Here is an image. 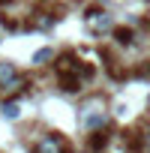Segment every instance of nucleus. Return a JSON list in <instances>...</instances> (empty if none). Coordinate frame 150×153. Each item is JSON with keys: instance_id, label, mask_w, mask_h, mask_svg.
Returning <instances> with one entry per match:
<instances>
[{"instance_id": "nucleus-1", "label": "nucleus", "mask_w": 150, "mask_h": 153, "mask_svg": "<svg viewBox=\"0 0 150 153\" xmlns=\"http://www.w3.org/2000/svg\"><path fill=\"white\" fill-rule=\"evenodd\" d=\"M78 120L87 126V129H93V132H99L105 123H108V114H105V105H102V99H93V102H87L84 108H81V114H78Z\"/></svg>"}, {"instance_id": "nucleus-2", "label": "nucleus", "mask_w": 150, "mask_h": 153, "mask_svg": "<svg viewBox=\"0 0 150 153\" xmlns=\"http://www.w3.org/2000/svg\"><path fill=\"white\" fill-rule=\"evenodd\" d=\"M84 24L93 36H102V33H114V15L108 9H90L84 15Z\"/></svg>"}, {"instance_id": "nucleus-3", "label": "nucleus", "mask_w": 150, "mask_h": 153, "mask_svg": "<svg viewBox=\"0 0 150 153\" xmlns=\"http://www.w3.org/2000/svg\"><path fill=\"white\" fill-rule=\"evenodd\" d=\"M21 84H24V78H21V72L15 69V63L0 60V90H18Z\"/></svg>"}, {"instance_id": "nucleus-4", "label": "nucleus", "mask_w": 150, "mask_h": 153, "mask_svg": "<svg viewBox=\"0 0 150 153\" xmlns=\"http://www.w3.org/2000/svg\"><path fill=\"white\" fill-rule=\"evenodd\" d=\"M36 153H66V144H63V138L60 135H45V138H39V144H36Z\"/></svg>"}, {"instance_id": "nucleus-5", "label": "nucleus", "mask_w": 150, "mask_h": 153, "mask_svg": "<svg viewBox=\"0 0 150 153\" xmlns=\"http://www.w3.org/2000/svg\"><path fill=\"white\" fill-rule=\"evenodd\" d=\"M0 114H3L6 120H18V117H21V105H18L15 99H9V102H3V108H0Z\"/></svg>"}, {"instance_id": "nucleus-6", "label": "nucleus", "mask_w": 150, "mask_h": 153, "mask_svg": "<svg viewBox=\"0 0 150 153\" xmlns=\"http://www.w3.org/2000/svg\"><path fill=\"white\" fill-rule=\"evenodd\" d=\"M114 39H117V45H132L135 42V33L129 27H114Z\"/></svg>"}, {"instance_id": "nucleus-7", "label": "nucleus", "mask_w": 150, "mask_h": 153, "mask_svg": "<svg viewBox=\"0 0 150 153\" xmlns=\"http://www.w3.org/2000/svg\"><path fill=\"white\" fill-rule=\"evenodd\" d=\"M51 57H54V51H51V48H39V51L33 54V63H36V66H42V63H45V60H51Z\"/></svg>"}, {"instance_id": "nucleus-8", "label": "nucleus", "mask_w": 150, "mask_h": 153, "mask_svg": "<svg viewBox=\"0 0 150 153\" xmlns=\"http://www.w3.org/2000/svg\"><path fill=\"white\" fill-rule=\"evenodd\" d=\"M93 135H96V138H93V141H90V147H93V150H96V153H99V150H102V147H105V144H108V135H105V132H93Z\"/></svg>"}, {"instance_id": "nucleus-9", "label": "nucleus", "mask_w": 150, "mask_h": 153, "mask_svg": "<svg viewBox=\"0 0 150 153\" xmlns=\"http://www.w3.org/2000/svg\"><path fill=\"white\" fill-rule=\"evenodd\" d=\"M141 78H147V81H150V60L141 66Z\"/></svg>"}]
</instances>
